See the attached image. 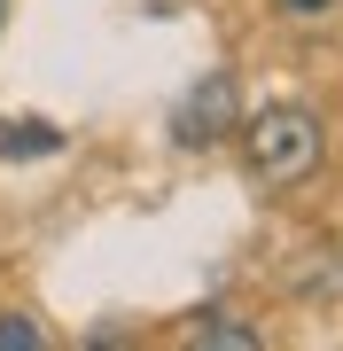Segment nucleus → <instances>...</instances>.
Segmentation results:
<instances>
[{
    "label": "nucleus",
    "instance_id": "7",
    "mask_svg": "<svg viewBox=\"0 0 343 351\" xmlns=\"http://www.w3.org/2000/svg\"><path fill=\"white\" fill-rule=\"evenodd\" d=\"M0 16H8V0H0Z\"/></svg>",
    "mask_w": 343,
    "mask_h": 351
},
{
    "label": "nucleus",
    "instance_id": "5",
    "mask_svg": "<svg viewBox=\"0 0 343 351\" xmlns=\"http://www.w3.org/2000/svg\"><path fill=\"white\" fill-rule=\"evenodd\" d=\"M0 351H47V328L31 313H0Z\"/></svg>",
    "mask_w": 343,
    "mask_h": 351
},
{
    "label": "nucleus",
    "instance_id": "4",
    "mask_svg": "<svg viewBox=\"0 0 343 351\" xmlns=\"http://www.w3.org/2000/svg\"><path fill=\"white\" fill-rule=\"evenodd\" d=\"M63 133L55 125H0V156H55Z\"/></svg>",
    "mask_w": 343,
    "mask_h": 351
},
{
    "label": "nucleus",
    "instance_id": "3",
    "mask_svg": "<svg viewBox=\"0 0 343 351\" xmlns=\"http://www.w3.org/2000/svg\"><path fill=\"white\" fill-rule=\"evenodd\" d=\"M188 351H266V336H257L250 320H203L188 336Z\"/></svg>",
    "mask_w": 343,
    "mask_h": 351
},
{
    "label": "nucleus",
    "instance_id": "1",
    "mask_svg": "<svg viewBox=\"0 0 343 351\" xmlns=\"http://www.w3.org/2000/svg\"><path fill=\"white\" fill-rule=\"evenodd\" d=\"M242 156H250L257 180L296 188V180L320 164V117L296 110V101H273V110H257L250 125H242Z\"/></svg>",
    "mask_w": 343,
    "mask_h": 351
},
{
    "label": "nucleus",
    "instance_id": "2",
    "mask_svg": "<svg viewBox=\"0 0 343 351\" xmlns=\"http://www.w3.org/2000/svg\"><path fill=\"white\" fill-rule=\"evenodd\" d=\"M227 125H234V78H227V71H211L203 86L179 101L172 141H179V149H211V141H227Z\"/></svg>",
    "mask_w": 343,
    "mask_h": 351
},
{
    "label": "nucleus",
    "instance_id": "6",
    "mask_svg": "<svg viewBox=\"0 0 343 351\" xmlns=\"http://www.w3.org/2000/svg\"><path fill=\"white\" fill-rule=\"evenodd\" d=\"M289 16H320V8H335V0H281Z\"/></svg>",
    "mask_w": 343,
    "mask_h": 351
}]
</instances>
